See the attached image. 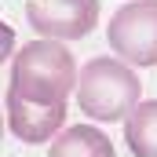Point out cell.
<instances>
[{"label":"cell","mask_w":157,"mask_h":157,"mask_svg":"<svg viewBox=\"0 0 157 157\" xmlns=\"http://www.w3.org/2000/svg\"><path fill=\"white\" fill-rule=\"evenodd\" d=\"M77 84V59L62 40H29L11 62V91L40 102V106H66L70 88Z\"/></svg>","instance_id":"6da1fadb"},{"label":"cell","mask_w":157,"mask_h":157,"mask_svg":"<svg viewBox=\"0 0 157 157\" xmlns=\"http://www.w3.org/2000/svg\"><path fill=\"white\" fill-rule=\"evenodd\" d=\"M143 84L121 59H91L77 77V102L95 121H124L139 106Z\"/></svg>","instance_id":"7a4b0ae2"},{"label":"cell","mask_w":157,"mask_h":157,"mask_svg":"<svg viewBox=\"0 0 157 157\" xmlns=\"http://www.w3.org/2000/svg\"><path fill=\"white\" fill-rule=\"evenodd\" d=\"M110 44L135 66L157 62V0H132L110 18Z\"/></svg>","instance_id":"3957f363"},{"label":"cell","mask_w":157,"mask_h":157,"mask_svg":"<svg viewBox=\"0 0 157 157\" xmlns=\"http://www.w3.org/2000/svg\"><path fill=\"white\" fill-rule=\"evenodd\" d=\"M26 18L40 37L80 40L99 22V0H29Z\"/></svg>","instance_id":"277c9868"},{"label":"cell","mask_w":157,"mask_h":157,"mask_svg":"<svg viewBox=\"0 0 157 157\" xmlns=\"http://www.w3.org/2000/svg\"><path fill=\"white\" fill-rule=\"evenodd\" d=\"M66 121V106H40L15 91H7V124L22 143H44L51 139Z\"/></svg>","instance_id":"5b68a950"},{"label":"cell","mask_w":157,"mask_h":157,"mask_svg":"<svg viewBox=\"0 0 157 157\" xmlns=\"http://www.w3.org/2000/svg\"><path fill=\"white\" fill-rule=\"evenodd\" d=\"M48 157H113V143L95 124H73L55 135Z\"/></svg>","instance_id":"8992f818"},{"label":"cell","mask_w":157,"mask_h":157,"mask_svg":"<svg viewBox=\"0 0 157 157\" xmlns=\"http://www.w3.org/2000/svg\"><path fill=\"white\" fill-rule=\"evenodd\" d=\"M124 139H128V150L135 157H157V99L154 102H139L128 113Z\"/></svg>","instance_id":"52a82bcc"},{"label":"cell","mask_w":157,"mask_h":157,"mask_svg":"<svg viewBox=\"0 0 157 157\" xmlns=\"http://www.w3.org/2000/svg\"><path fill=\"white\" fill-rule=\"evenodd\" d=\"M11 48H15V29L0 22V62H4L7 55H11Z\"/></svg>","instance_id":"ba28073f"}]
</instances>
